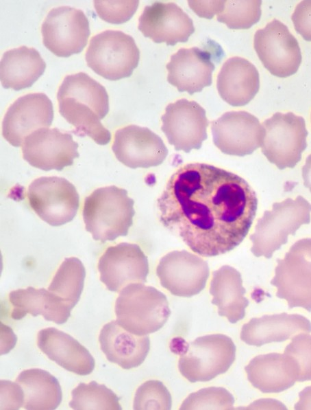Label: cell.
I'll return each mask as SVG.
<instances>
[{
	"mask_svg": "<svg viewBox=\"0 0 311 410\" xmlns=\"http://www.w3.org/2000/svg\"><path fill=\"white\" fill-rule=\"evenodd\" d=\"M157 203L161 223L203 257L239 245L258 209L256 194L243 178L202 163L179 167Z\"/></svg>",
	"mask_w": 311,
	"mask_h": 410,
	"instance_id": "cell-1",
	"label": "cell"
},
{
	"mask_svg": "<svg viewBox=\"0 0 311 410\" xmlns=\"http://www.w3.org/2000/svg\"><path fill=\"white\" fill-rule=\"evenodd\" d=\"M57 99L60 115L75 128L78 136H88L99 145L111 140L110 132L101 124L109 111L105 87L84 72L66 76Z\"/></svg>",
	"mask_w": 311,
	"mask_h": 410,
	"instance_id": "cell-2",
	"label": "cell"
},
{
	"mask_svg": "<svg viewBox=\"0 0 311 410\" xmlns=\"http://www.w3.org/2000/svg\"><path fill=\"white\" fill-rule=\"evenodd\" d=\"M134 204L125 189L115 185L96 189L84 200L86 229L103 242L127 236L133 224Z\"/></svg>",
	"mask_w": 311,
	"mask_h": 410,
	"instance_id": "cell-3",
	"label": "cell"
},
{
	"mask_svg": "<svg viewBox=\"0 0 311 410\" xmlns=\"http://www.w3.org/2000/svg\"><path fill=\"white\" fill-rule=\"evenodd\" d=\"M114 308L118 323L137 335L158 331L171 315L166 297L156 288L143 283H132L123 288Z\"/></svg>",
	"mask_w": 311,
	"mask_h": 410,
	"instance_id": "cell-4",
	"label": "cell"
},
{
	"mask_svg": "<svg viewBox=\"0 0 311 410\" xmlns=\"http://www.w3.org/2000/svg\"><path fill=\"white\" fill-rule=\"evenodd\" d=\"M310 203L301 196L273 203L272 209L265 211L258 220L250 236L253 254L271 258L287 242L289 235L294 236L302 225L310 223Z\"/></svg>",
	"mask_w": 311,
	"mask_h": 410,
	"instance_id": "cell-5",
	"label": "cell"
},
{
	"mask_svg": "<svg viewBox=\"0 0 311 410\" xmlns=\"http://www.w3.org/2000/svg\"><path fill=\"white\" fill-rule=\"evenodd\" d=\"M235 357L236 346L230 337L223 334H208L182 348L178 368L191 383L206 382L225 373Z\"/></svg>",
	"mask_w": 311,
	"mask_h": 410,
	"instance_id": "cell-6",
	"label": "cell"
},
{
	"mask_svg": "<svg viewBox=\"0 0 311 410\" xmlns=\"http://www.w3.org/2000/svg\"><path fill=\"white\" fill-rule=\"evenodd\" d=\"M85 56L87 65L96 73L117 80L132 74L139 62L140 50L130 35L108 30L90 39Z\"/></svg>",
	"mask_w": 311,
	"mask_h": 410,
	"instance_id": "cell-7",
	"label": "cell"
},
{
	"mask_svg": "<svg viewBox=\"0 0 311 410\" xmlns=\"http://www.w3.org/2000/svg\"><path fill=\"white\" fill-rule=\"evenodd\" d=\"M277 263L271 281L277 288L276 296L285 299L290 308L311 312V238L297 241Z\"/></svg>",
	"mask_w": 311,
	"mask_h": 410,
	"instance_id": "cell-8",
	"label": "cell"
},
{
	"mask_svg": "<svg viewBox=\"0 0 311 410\" xmlns=\"http://www.w3.org/2000/svg\"><path fill=\"white\" fill-rule=\"evenodd\" d=\"M262 152L279 169L294 168L307 146L304 119L292 112L275 113L263 122Z\"/></svg>",
	"mask_w": 311,
	"mask_h": 410,
	"instance_id": "cell-9",
	"label": "cell"
},
{
	"mask_svg": "<svg viewBox=\"0 0 311 410\" xmlns=\"http://www.w3.org/2000/svg\"><path fill=\"white\" fill-rule=\"evenodd\" d=\"M30 207L45 222L58 227L71 221L79 205L75 187L59 176H41L34 180L27 192Z\"/></svg>",
	"mask_w": 311,
	"mask_h": 410,
	"instance_id": "cell-10",
	"label": "cell"
},
{
	"mask_svg": "<svg viewBox=\"0 0 311 410\" xmlns=\"http://www.w3.org/2000/svg\"><path fill=\"white\" fill-rule=\"evenodd\" d=\"M253 46L265 68L275 76L286 78L293 75L301 62L297 40L287 26L276 19L256 31Z\"/></svg>",
	"mask_w": 311,
	"mask_h": 410,
	"instance_id": "cell-11",
	"label": "cell"
},
{
	"mask_svg": "<svg viewBox=\"0 0 311 410\" xmlns=\"http://www.w3.org/2000/svg\"><path fill=\"white\" fill-rule=\"evenodd\" d=\"M44 45L58 57L81 52L90 34L89 21L81 10L60 6L52 8L41 26Z\"/></svg>",
	"mask_w": 311,
	"mask_h": 410,
	"instance_id": "cell-12",
	"label": "cell"
},
{
	"mask_svg": "<svg viewBox=\"0 0 311 410\" xmlns=\"http://www.w3.org/2000/svg\"><path fill=\"white\" fill-rule=\"evenodd\" d=\"M161 120V129L176 150H198L207 139L206 112L195 101L182 98L169 104Z\"/></svg>",
	"mask_w": 311,
	"mask_h": 410,
	"instance_id": "cell-13",
	"label": "cell"
},
{
	"mask_svg": "<svg viewBox=\"0 0 311 410\" xmlns=\"http://www.w3.org/2000/svg\"><path fill=\"white\" fill-rule=\"evenodd\" d=\"M214 145L223 153L243 157L262 146L264 128L253 115L228 111L211 122Z\"/></svg>",
	"mask_w": 311,
	"mask_h": 410,
	"instance_id": "cell-14",
	"label": "cell"
},
{
	"mask_svg": "<svg viewBox=\"0 0 311 410\" xmlns=\"http://www.w3.org/2000/svg\"><path fill=\"white\" fill-rule=\"evenodd\" d=\"M160 284L172 295L190 297L206 286L210 275L208 263L187 251H173L163 256L156 268Z\"/></svg>",
	"mask_w": 311,
	"mask_h": 410,
	"instance_id": "cell-15",
	"label": "cell"
},
{
	"mask_svg": "<svg viewBox=\"0 0 311 410\" xmlns=\"http://www.w3.org/2000/svg\"><path fill=\"white\" fill-rule=\"evenodd\" d=\"M78 144L71 134L53 128H42L29 135L22 144L23 159L45 171L62 170L79 157Z\"/></svg>",
	"mask_w": 311,
	"mask_h": 410,
	"instance_id": "cell-16",
	"label": "cell"
},
{
	"mask_svg": "<svg viewBox=\"0 0 311 410\" xmlns=\"http://www.w3.org/2000/svg\"><path fill=\"white\" fill-rule=\"evenodd\" d=\"M53 119V104L48 96L43 93H28L8 107L2 121L1 133L11 145L18 147L34 131L49 127Z\"/></svg>",
	"mask_w": 311,
	"mask_h": 410,
	"instance_id": "cell-17",
	"label": "cell"
},
{
	"mask_svg": "<svg viewBox=\"0 0 311 410\" xmlns=\"http://www.w3.org/2000/svg\"><path fill=\"white\" fill-rule=\"evenodd\" d=\"M98 270L107 289L119 292L128 284L145 283L149 263L138 244L121 242L106 249L99 258Z\"/></svg>",
	"mask_w": 311,
	"mask_h": 410,
	"instance_id": "cell-18",
	"label": "cell"
},
{
	"mask_svg": "<svg viewBox=\"0 0 311 410\" xmlns=\"http://www.w3.org/2000/svg\"><path fill=\"white\" fill-rule=\"evenodd\" d=\"M112 149L116 158L131 168L158 166L168 155V149L160 136L147 127L135 124L115 132Z\"/></svg>",
	"mask_w": 311,
	"mask_h": 410,
	"instance_id": "cell-19",
	"label": "cell"
},
{
	"mask_svg": "<svg viewBox=\"0 0 311 410\" xmlns=\"http://www.w3.org/2000/svg\"><path fill=\"white\" fill-rule=\"evenodd\" d=\"M138 30L155 43L174 45L186 42L195 32L190 16L177 4L154 2L138 18Z\"/></svg>",
	"mask_w": 311,
	"mask_h": 410,
	"instance_id": "cell-20",
	"label": "cell"
},
{
	"mask_svg": "<svg viewBox=\"0 0 311 410\" xmlns=\"http://www.w3.org/2000/svg\"><path fill=\"white\" fill-rule=\"evenodd\" d=\"M167 81L180 92L192 95L212 84V54L197 47L181 48L167 63Z\"/></svg>",
	"mask_w": 311,
	"mask_h": 410,
	"instance_id": "cell-21",
	"label": "cell"
},
{
	"mask_svg": "<svg viewBox=\"0 0 311 410\" xmlns=\"http://www.w3.org/2000/svg\"><path fill=\"white\" fill-rule=\"evenodd\" d=\"M40 350L64 369L84 376L95 368V359L89 351L71 335L55 328L40 330L37 337Z\"/></svg>",
	"mask_w": 311,
	"mask_h": 410,
	"instance_id": "cell-22",
	"label": "cell"
},
{
	"mask_svg": "<svg viewBox=\"0 0 311 410\" xmlns=\"http://www.w3.org/2000/svg\"><path fill=\"white\" fill-rule=\"evenodd\" d=\"M101 350L107 359L125 369L141 365L150 349L147 335L133 334L116 321L105 324L99 337Z\"/></svg>",
	"mask_w": 311,
	"mask_h": 410,
	"instance_id": "cell-23",
	"label": "cell"
},
{
	"mask_svg": "<svg viewBox=\"0 0 311 410\" xmlns=\"http://www.w3.org/2000/svg\"><path fill=\"white\" fill-rule=\"evenodd\" d=\"M221 98L234 106L248 104L260 89V76L256 67L245 58L234 56L223 65L216 80Z\"/></svg>",
	"mask_w": 311,
	"mask_h": 410,
	"instance_id": "cell-24",
	"label": "cell"
},
{
	"mask_svg": "<svg viewBox=\"0 0 311 410\" xmlns=\"http://www.w3.org/2000/svg\"><path fill=\"white\" fill-rule=\"evenodd\" d=\"M310 332L309 319L301 315L282 312L252 318L242 326L240 339L248 345L260 347L286 341L297 333Z\"/></svg>",
	"mask_w": 311,
	"mask_h": 410,
	"instance_id": "cell-25",
	"label": "cell"
},
{
	"mask_svg": "<svg viewBox=\"0 0 311 410\" xmlns=\"http://www.w3.org/2000/svg\"><path fill=\"white\" fill-rule=\"evenodd\" d=\"M250 383L262 393H279L297 381V369L286 354L269 353L254 357L245 367Z\"/></svg>",
	"mask_w": 311,
	"mask_h": 410,
	"instance_id": "cell-26",
	"label": "cell"
},
{
	"mask_svg": "<svg viewBox=\"0 0 311 410\" xmlns=\"http://www.w3.org/2000/svg\"><path fill=\"white\" fill-rule=\"evenodd\" d=\"M11 317L20 320L27 314L42 315L46 320L62 324L68 320L73 308L65 300L45 288H20L10 292Z\"/></svg>",
	"mask_w": 311,
	"mask_h": 410,
	"instance_id": "cell-27",
	"label": "cell"
},
{
	"mask_svg": "<svg viewBox=\"0 0 311 410\" xmlns=\"http://www.w3.org/2000/svg\"><path fill=\"white\" fill-rule=\"evenodd\" d=\"M241 274L231 266L225 265L214 271L210 282L212 304L217 306L220 316L232 323L242 319L249 305L245 297Z\"/></svg>",
	"mask_w": 311,
	"mask_h": 410,
	"instance_id": "cell-28",
	"label": "cell"
},
{
	"mask_svg": "<svg viewBox=\"0 0 311 410\" xmlns=\"http://www.w3.org/2000/svg\"><path fill=\"white\" fill-rule=\"evenodd\" d=\"M46 68L39 52L23 45L6 51L0 63V77L5 89L18 91L31 87Z\"/></svg>",
	"mask_w": 311,
	"mask_h": 410,
	"instance_id": "cell-29",
	"label": "cell"
},
{
	"mask_svg": "<svg viewBox=\"0 0 311 410\" xmlns=\"http://www.w3.org/2000/svg\"><path fill=\"white\" fill-rule=\"evenodd\" d=\"M16 381L24 392L23 407L25 409L53 410L62 401V389L58 380L44 369H25L18 376Z\"/></svg>",
	"mask_w": 311,
	"mask_h": 410,
	"instance_id": "cell-30",
	"label": "cell"
},
{
	"mask_svg": "<svg viewBox=\"0 0 311 410\" xmlns=\"http://www.w3.org/2000/svg\"><path fill=\"white\" fill-rule=\"evenodd\" d=\"M85 277L86 270L81 260L75 257L67 258L56 271L48 289L74 307L79 300Z\"/></svg>",
	"mask_w": 311,
	"mask_h": 410,
	"instance_id": "cell-31",
	"label": "cell"
},
{
	"mask_svg": "<svg viewBox=\"0 0 311 410\" xmlns=\"http://www.w3.org/2000/svg\"><path fill=\"white\" fill-rule=\"evenodd\" d=\"M73 409H122L119 398L105 385L95 381L79 383L71 392Z\"/></svg>",
	"mask_w": 311,
	"mask_h": 410,
	"instance_id": "cell-32",
	"label": "cell"
},
{
	"mask_svg": "<svg viewBox=\"0 0 311 410\" xmlns=\"http://www.w3.org/2000/svg\"><path fill=\"white\" fill-rule=\"evenodd\" d=\"M261 4L260 0H224L223 8L216 18L230 29H248L260 20Z\"/></svg>",
	"mask_w": 311,
	"mask_h": 410,
	"instance_id": "cell-33",
	"label": "cell"
},
{
	"mask_svg": "<svg viewBox=\"0 0 311 410\" xmlns=\"http://www.w3.org/2000/svg\"><path fill=\"white\" fill-rule=\"evenodd\" d=\"M233 396L223 387H210L190 394L180 409H232Z\"/></svg>",
	"mask_w": 311,
	"mask_h": 410,
	"instance_id": "cell-34",
	"label": "cell"
},
{
	"mask_svg": "<svg viewBox=\"0 0 311 410\" xmlns=\"http://www.w3.org/2000/svg\"><path fill=\"white\" fill-rule=\"evenodd\" d=\"M171 396L159 380H148L136 390L134 400V409H171Z\"/></svg>",
	"mask_w": 311,
	"mask_h": 410,
	"instance_id": "cell-35",
	"label": "cell"
},
{
	"mask_svg": "<svg viewBox=\"0 0 311 410\" xmlns=\"http://www.w3.org/2000/svg\"><path fill=\"white\" fill-rule=\"evenodd\" d=\"M284 354L295 363L297 369V381L311 380V335L299 334L292 338Z\"/></svg>",
	"mask_w": 311,
	"mask_h": 410,
	"instance_id": "cell-36",
	"label": "cell"
},
{
	"mask_svg": "<svg viewBox=\"0 0 311 410\" xmlns=\"http://www.w3.org/2000/svg\"><path fill=\"white\" fill-rule=\"evenodd\" d=\"M139 1H94L98 16L110 23L121 24L129 21L136 12Z\"/></svg>",
	"mask_w": 311,
	"mask_h": 410,
	"instance_id": "cell-37",
	"label": "cell"
},
{
	"mask_svg": "<svg viewBox=\"0 0 311 410\" xmlns=\"http://www.w3.org/2000/svg\"><path fill=\"white\" fill-rule=\"evenodd\" d=\"M296 31L308 41H311V0L299 3L291 16Z\"/></svg>",
	"mask_w": 311,
	"mask_h": 410,
	"instance_id": "cell-38",
	"label": "cell"
},
{
	"mask_svg": "<svg viewBox=\"0 0 311 410\" xmlns=\"http://www.w3.org/2000/svg\"><path fill=\"white\" fill-rule=\"evenodd\" d=\"M24 392L16 383L1 380V409H18L23 407Z\"/></svg>",
	"mask_w": 311,
	"mask_h": 410,
	"instance_id": "cell-39",
	"label": "cell"
},
{
	"mask_svg": "<svg viewBox=\"0 0 311 410\" xmlns=\"http://www.w3.org/2000/svg\"><path fill=\"white\" fill-rule=\"evenodd\" d=\"M190 8L200 17L212 19L220 13L224 1H188Z\"/></svg>",
	"mask_w": 311,
	"mask_h": 410,
	"instance_id": "cell-40",
	"label": "cell"
},
{
	"mask_svg": "<svg viewBox=\"0 0 311 410\" xmlns=\"http://www.w3.org/2000/svg\"><path fill=\"white\" fill-rule=\"evenodd\" d=\"M299 400L295 404V409H311V386L306 387L299 393Z\"/></svg>",
	"mask_w": 311,
	"mask_h": 410,
	"instance_id": "cell-41",
	"label": "cell"
},
{
	"mask_svg": "<svg viewBox=\"0 0 311 410\" xmlns=\"http://www.w3.org/2000/svg\"><path fill=\"white\" fill-rule=\"evenodd\" d=\"M302 177L304 186L311 192V155H310L302 168Z\"/></svg>",
	"mask_w": 311,
	"mask_h": 410,
	"instance_id": "cell-42",
	"label": "cell"
}]
</instances>
